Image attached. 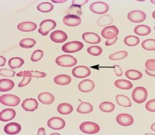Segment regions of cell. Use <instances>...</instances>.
<instances>
[{
  "instance_id": "d4e9b609",
  "label": "cell",
  "mask_w": 155,
  "mask_h": 135,
  "mask_svg": "<svg viewBox=\"0 0 155 135\" xmlns=\"http://www.w3.org/2000/svg\"><path fill=\"white\" fill-rule=\"evenodd\" d=\"M93 111V106L91 104L86 102H81L77 109V111L81 114L90 113Z\"/></svg>"
},
{
  "instance_id": "e0dca14e",
  "label": "cell",
  "mask_w": 155,
  "mask_h": 135,
  "mask_svg": "<svg viewBox=\"0 0 155 135\" xmlns=\"http://www.w3.org/2000/svg\"><path fill=\"white\" fill-rule=\"evenodd\" d=\"M21 106L27 111L33 112L38 108V103L35 99H26L22 103Z\"/></svg>"
},
{
  "instance_id": "8fae6325",
  "label": "cell",
  "mask_w": 155,
  "mask_h": 135,
  "mask_svg": "<svg viewBox=\"0 0 155 135\" xmlns=\"http://www.w3.org/2000/svg\"><path fill=\"white\" fill-rule=\"evenodd\" d=\"M48 127L54 130L62 129L65 126V122L62 119L59 117H53L47 121Z\"/></svg>"
},
{
  "instance_id": "836d02e7",
  "label": "cell",
  "mask_w": 155,
  "mask_h": 135,
  "mask_svg": "<svg viewBox=\"0 0 155 135\" xmlns=\"http://www.w3.org/2000/svg\"><path fill=\"white\" fill-rule=\"evenodd\" d=\"M124 42L128 46H135L139 44L140 39L138 37L135 36H128L124 38Z\"/></svg>"
},
{
  "instance_id": "52a82bcc",
  "label": "cell",
  "mask_w": 155,
  "mask_h": 135,
  "mask_svg": "<svg viewBox=\"0 0 155 135\" xmlns=\"http://www.w3.org/2000/svg\"><path fill=\"white\" fill-rule=\"evenodd\" d=\"M90 9L96 14H103L106 13L109 10V6L104 2H97L90 5Z\"/></svg>"
},
{
  "instance_id": "2e32d148",
  "label": "cell",
  "mask_w": 155,
  "mask_h": 135,
  "mask_svg": "<svg viewBox=\"0 0 155 135\" xmlns=\"http://www.w3.org/2000/svg\"><path fill=\"white\" fill-rule=\"evenodd\" d=\"M94 83L90 79H85L81 81L78 85L80 91L84 93H88L93 91L94 88Z\"/></svg>"
},
{
  "instance_id": "e575fe53",
  "label": "cell",
  "mask_w": 155,
  "mask_h": 135,
  "mask_svg": "<svg viewBox=\"0 0 155 135\" xmlns=\"http://www.w3.org/2000/svg\"><path fill=\"white\" fill-rule=\"evenodd\" d=\"M36 43V41L33 38H27L21 40L19 42V45L22 48L29 49L34 47Z\"/></svg>"
},
{
  "instance_id": "d6986e66",
  "label": "cell",
  "mask_w": 155,
  "mask_h": 135,
  "mask_svg": "<svg viewBox=\"0 0 155 135\" xmlns=\"http://www.w3.org/2000/svg\"><path fill=\"white\" fill-rule=\"evenodd\" d=\"M16 113L12 109H6L0 113V120L2 121H10L15 118Z\"/></svg>"
},
{
  "instance_id": "bcb514c9",
  "label": "cell",
  "mask_w": 155,
  "mask_h": 135,
  "mask_svg": "<svg viewBox=\"0 0 155 135\" xmlns=\"http://www.w3.org/2000/svg\"><path fill=\"white\" fill-rule=\"evenodd\" d=\"M114 71L118 77H120L122 75L123 71L119 65H114Z\"/></svg>"
},
{
  "instance_id": "ab89813d",
  "label": "cell",
  "mask_w": 155,
  "mask_h": 135,
  "mask_svg": "<svg viewBox=\"0 0 155 135\" xmlns=\"http://www.w3.org/2000/svg\"><path fill=\"white\" fill-rule=\"evenodd\" d=\"M44 55L43 51L40 50H36L33 52L31 57V60L33 62H37L40 60Z\"/></svg>"
},
{
  "instance_id": "60d3db41",
  "label": "cell",
  "mask_w": 155,
  "mask_h": 135,
  "mask_svg": "<svg viewBox=\"0 0 155 135\" xmlns=\"http://www.w3.org/2000/svg\"><path fill=\"white\" fill-rule=\"evenodd\" d=\"M146 69L149 71H155V60H148L145 63Z\"/></svg>"
},
{
  "instance_id": "d590c367",
  "label": "cell",
  "mask_w": 155,
  "mask_h": 135,
  "mask_svg": "<svg viewBox=\"0 0 155 135\" xmlns=\"http://www.w3.org/2000/svg\"><path fill=\"white\" fill-rule=\"evenodd\" d=\"M37 8L38 10L41 12L46 13L52 11L53 9L54 6L51 3L49 2H43L38 4Z\"/></svg>"
},
{
  "instance_id": "4dcf8cb0",
  "label": "cell",
  "mask_w": 155,
  "mask_h": 135,
  "mask_svg": "<svg viewBox=\"0 0 155 135\" xmlns=\"http://www.w3.org/2000/svg\"><path fill=\"white\" fill-rule=\"evenodd\" d=\"M25 63L24 60L20 57L12 58L8 61V65L12 69L20 68Z\"/></svg>"
},
{
  "instance_id": "8992f818",
  "label": "cell",
  "mask_w": 155,
  "mask_h": 135,
  "mask_svg": "<svg viewBox=\"0 0 155 135\" xmlns=\"http://www.w3.org/2000/svg\"><path fill=\"white\" fill-rule=\"evenodd\" d=\"M83 46V43L81 42L74 41L65 44L62 47V50L64 52L72 53L82 50Z\"/></svg>"
},
{
  "instance_id": "7402d4cb",
  "label": "cell",
  "mask_w": 155,
  "mask_h": 135,
  "mask_svg": "<svg viewBox=\"0 0 155 135\" xmlns=\"http://www.w3.org/2000/svg\"><path fill=\"white\" fill-rule=\"evenodd\" d=\"M37 25L35 23L31 22H25L18 25V28L22 32H31L35 30Z\"/></svg>"
},
{
  "instance_id": "f546056e",
  "label": "cell",
  "mask_w": 155,
  "mask_h": 135,
  "mask_svg": "<svg viewBox=\"0 0 155 135\" xmlns=\"http://www.w3.org/2000/svg\"><path fill=\"white\" fill-rule=\"evenodd\" d=\"M115 86L123 90H129L133 87V84L130 81L124 79L116 80L114 83Z\"/></svg>"
},
{
  "instance_id": "cb8c5ba5",
  "label": "cell",
  "mask_w": 155,
  "mask_h": 135,
  "mask_svg": "<svg viewBox=\"0 0 155 135\" xmlns=\"http://www.w3.org/2000/svg\"><path fill=\"white\" fill-rule=\"evenodd\" d=\"M14 83L12 80L3 79L0 80V91L7 92L14 87Z\"/></svg>"
},
{
  "instance_id": "db71d44e",
  "label": "cell",
  "mask_w": 155,
  "mask_h": 135,
  "mask_svg": "<svg viewBox=\"0 0 155 135\" xmlns=\"http://www.w3.org/2000/svg\"><path fill=\"white\" fill-rule=\"evenodd\" d=\"M150 2H151V3H152V4L155 5V0H151V1H150Z\"/></svg>"
},
{
  "instance_id": "4316f807",
  "label": "cell",
  "mask_w": 155,
  "mask_h": 135,
  "mask_svg": "<svg viewBox=\"0 0 155 135\" xmlns=\"http://www.w3.org/2000/svg\"><path fill=\"white\" fill-rule=\"evenodd\" d=\"M73 108L71 104L68 103H62L59 104L57 107V111L61 114H69L73 111Z\"/></svg>"
},
{
  "instance_id": "6da1fadb",
  "label": "cell",
  "mask_w": 155,
  "mask_h": 135,
  "mask_svg": "<svg viewBox=\"0 0 155 135\" xmlns=\"http://www.w3.org/2000/svg\"><path fill=\"white\" fill-rule=\"evenodd\" d=\"M132 97L133 100L137 103H143L147 99V91L142 87H136L133 91Z\"/></svg>"
},
{
  "instance_id": "816d5d0a",
  "label": "cell",
  "mask_w": 155,
  "mask_h": 135,
  "mask_svg": "<svg viewBox=\"0 0 155 135\" xmlns=\"http://www.w3.org/2000/svg\"><path fill=\"white\" fill-rule=\"evenodd\" d=\"M150 128H151V130H153V131H155V122L151 125V127H150Z\"/></svg>"
},
{
  "instance_id": "d6a6232c",
  "label": "cell",
  "mask_w": 155,
  "mask_h": 135,
  "mask_svg": "<svg viewBox=\"0 0 155 135\" xmlns=\"http://www.w3.org/2000/svg\"><path fill=\"white\" fill-rule=\"evenodd\" d=\"M99 108L104 112L110 113L114 110L115 105L110 102H104L100 104Z\"/></svg>"
},
{
  "instance_id": "7c38bea8",
  "label": "cell",
  "mask_w": 155,
  "mask_h": 135,
  "mask_svg": "<svg viewBox=\"0 0 155 135\" xmlns=\"http://www.w3.org/2000/svg\"><path fill=\"white\" fill-rule=\"evenodd\" d=\"M116 121L121 126L128 127L133 124L134 119L130 114H120L116 117Z\"/></svg>"
},
{
  "instance_id": "ac0fdd59",
  "label": "cell",
  "mask_w": 155,
  "mask_h": 135,
  "mask_svg": "<svg viewBox=\"0 0 155 135\" xmlns=\"http://www.w3.org/2000/svg\"><path fill=\"white\" fill-rule=\"evenodd\" d=\"M4 131L8 135H16L21 130V126L16 122H11L7 124L4 128Z\"/></svg>"
},
{
  "instance_id": "4fadbf2b",
  "label": "cell",
  "mask_w": 155,
  "mask_h": 135,
  "mask_svg": "<svg viewBox=\"0 0 155 135\" xmlns=\"http://www.w3.org/2000/svg\"><path fill=\"white\" fill-rule=\"evenodd\" d=\"M64 24L69 26H77L80 25L81 22V18L76 15H66L64 17L63 19Z\"/></svg>"
},
{
  "instance_id": "ffe728a7",
  "label": "cell",
  "mask_w": 155,
  "mask_h": 135,
  "mask_svg": "<svg viewBox=\"0 0 155 135\" xmlns=\"http://www.w3.org/2000/svg\"><path fill=\"white\" fill-rule=\"evenodd\" d=\"M18 77H37V78H42L46 77V74L44 72L38 71H21L17 73Z\"/></svg>"
},
{
  "instance_id": "1f68e13d",
  "label": "cell",
  "mask_w": 155,
  "mask_h": 135,
  "mask_svg": "<svg viewBox=\"0 0 155 135\" xmlns=\"http://www.w3.org/2000/svg\"><path fill=\"white\" fill-rule=\"evenodd\" d=\"M125 76L128 79L132 80H137L142 77V74L136 70H129L125 72Z\"/></svg>"
},
{
  "instance_id": "9a60e30c",
  "label": "cell",
  "mask_w": 155,
  "mask_h": 135,
  "mask_svg": "<svg viewBox=\"0 0 155 135\" xmlns=\"http://www.w3.org/2000/svg\"><path fill=\"white\" fill-rule=\"evenodd\" d=\"M82 38L86 42L91 44H97L101 42V38L97 34L93 32H87L82 35Z\"/></svg>"
},
{
  "instance_id": "f6af8a7d",
  "label": "cell",
  "mask_w": 155,
  "mask_h": 135,
  "mask_svg": "<svg viewBox=\"0 0 155 135\" xmlns=\"http://www.w3.org/2000/svg\"><path fill=\"white\" fill-rule=\"evenodd\" d=\"M31 80V77H24L23 80L19 84V87H23L25 86L30 83Z\"/></svg>"
},
{
  "instance_id": "484cf974",
  "label": "cell",
  "mask_w": 155,
  "mask_h": 135,
  "mask_svg": "<svg viewBox=\"0 0 155 135\" xmlns=\"http://www.w3.org/2000/svg\"><path fill=\"white\" fill-rule=\"evenodd\" d=\"M114 18L112 16L105 15L100 17L97 20V24L99 26H105L111 25L113 23Z\"/></svg>"
},
{
  "instance_id": "f35d334b",
  "label": "cell",
  "mask_w": 155,
  "mask_h": 135,
  "mask_svg": "<svg viewBox=\"0 0 155 135\" xmlns=\"http://www.w3.org/2000/svg\"><path fill=\"white\" fill-rule=\"evenodd\" d=\"M87 51L93 56H99L103 52L102 48L98 46H92L88 47Z\"/></svg>"
},
{
  "instance_id": "7a4b0ae2",
  "label": "cell",
  "mask_w": 155,
  "mask_h": 135,
  "mask_svg": "<svg viewBox=\"0 0 155 135\" xmlns=\"http://www.w3.org/2000/svg\"><path fill=\"white\" fill-rule=\"evenodd\" d=\"M77 60L71 55L64 54L58 56L56 59V63L63 67H72L77 64Z\"/></svg>"
},
{
  "instance_id": "11a10c76",
  "label": "cell",
  "mask_w": 155,
  "mask_h": 135,
  "mask_svg": "<svg viewBox=\"0 0 155 135\" xmlns=\"http://www.w3.org/2000/svg\"><path fill=\"white\" fill-rule=\"evenodd\" d=\"M154 29H155V27H154Z\"/></svg>"
},
{
  "instance_id": "277c9868",
  "label": "cell",
  "mask_w": 155,
  "mask_h": 135,
  "mask_svg": "<svg viewBox=\"0 0 155 135\" xmlns=\"http://www.w3.org/2000/svg\"><path fill=\"white\" fill-rule=\"evenodd\" d=\"M56 26L55 21L51 19L44 20L40 24L38 32L43 36H46L51 30L54 29Z\"/></svg>"
},
{
  "instance_id": "b9f144b4",
  "label": "cell",
  "mask_w": 155,
  "mask_h": 135,
  "mask_svg": "<svg viewBox=\"0 0 155 135\" xmlns=\"http://www.w3.org/2000/svg\"><path fill=\"white\" fill-rule=\"evenodd\" d=\"M15 72L11 70L2 69L0 70V74L2 76L6 77H12L15 76Z\"/></svg>"
},
{
  "instance_id": "ba28073f",
  "label": "cell",
  "mask_w": 155,
  "mask_h": 135,
  "mask_svg": "<svg viewBox=\"0 0 155 135\" xmlns=\"http://www.w3.org/2000/svg\"><path fill=\"white\" fill-rule=\"evenodd\" d=\"M146 17L145 12L140 10L132 11L128 14V18L133 23H141L145 20Z\"/></svg>"
},
{
  "instance_id": "9c48e42d",
  "label": "cell",
  "mask_w": 155,
  "mask_h": 135,
  "mask_svg": "<svg viewBox=\"0 0 155 135\" xmlns=\"http://www.w3.org/2000/svg\"><path fill=\"white\" fill-rule=\"evenodd\" d=\"M119 33V30L116 26H109L104 28L102 30L101 35L104 38L107 40H112L117 37Z\"/></svg>"
},
{
  "instance_id": "8d00e7d4",
  "label": "cell",
  "mask_w": 155,
  "mask_h": 135,
  "mask_svg": "<svg viewBox=\"0 0 155 135\" xmlns=\"http://www.w3.org/2000/svg\"><path fill=\"white\" fill-rule=\"evenodd\" d=\"M142 48L147 51H155V40L148 39L143 41L141 44Z\"/></svg>"
},
{
  "instance_id": "3957f363",
  "label": "cell",
  "mask_w": 155,
  "mask_h": 135,
  "mask_svg": "<svg viewBox=\"0 0 155 135\" xmlns=\"http://www.w3.org/2000/svg\"><path fill=\"white\" fill-rule=\"evenodd\" d=\"M80 129L86 134H94L100 131V128L97 124L94 122L87 121L81 124Z\"/></svg>"
},
{
  "instance_id": "f1b7e54d",
  "label": "cell",
  "mask_w": 155,
  "mask_h": 135,
  "mask_svg": "<svg viewBox=\"0 0 155 135\" xmlns=\"http://www.w3.org/2000/svg\"><path fill=\"white\" fill-rule=\"evenodd\" d=\"M134 32L137 35L140 36H146L149 35L151 32V29L149 27L145 25H140L137 26L135 29Z\"/></svg>"
},
{
  "instance_id": "ee69618b",
  "label": "cell",
  "mask_w": 155,
  "mask_h": 135,
  "mask_svg": "<svg viewBox=\"0 0 155 135\" xmlns=\"http://www.w3.org/2000/svg\"><path fill=\"white\" fill-rule=\"evenodd\" d=\"M88 2V0H73L72 1V6L73 7H82L86 4Z\"/></svg>"
},
{
  "instance_id": "603a6c76",
  "label": "cell",
  "mask_w": 155,
  "mask_h": 135,
  "mask_svg": "<svg viewBox=\"0 0 155 135\" xmlns=\"http://www.w3.org/2000/svg\"><path fill=\"white\" fill-rule=\"evenodd\" d=\"M54 83L60 85H67L69 84L71 81V78L70 76L64 74L58 75L54 79Z\"/></svg>"
},
{
  "instance_id": "681fc988",
  "label": "cell",
  "mask_w": 155,
  "mask_h": 135,
  "mask_svg": "<svg viewBox=\"0 0 155 135\" xmlns=\"http://www.w3.org/2000/svg\"><path fill=\"white\" fill-rule=\"evenodd\" d=\"M45 130L44 128H40L38 129V135H45Z\"/></svg>"
},
{
  "instance_id": "c3c4849f",
  "label": "cell",
  "mask_w": 155,
  "mask_h": 135,
  "mask_svg": "<svg viewBox=\"0 0 155 135\" xmlns=\"http://www.w3.org/2000/svg\"><path fill=\"white\" fill-rule=\"evenodd\" d=\"M0 61H1L0 66H1V67H3L6 64V59L3 56H0Z\"/></svg>"
},
{
  "instance_id": "7bdbcfd3",
  "label": "cell",
  "mask_w": 155,
  "mask_h": 135,
  "mask_svg": "<svg viewBox=\"0 0 155 135\" xmlns=\"http://www.w3.org/2000/svg\"><path fill=\"white\" fill-rule=\"evenodd\" d=\"M146 109L148 111L155 112V100L148 101L146 104Z\"/></svg>"
},
{
  "instance_id": "83f0119b",
  "label": "cell",
  "mask_w": 155,
  "mask_h": 135,
  "mask_svg": "<svg viewBox=\"0 0 155 135\" xmlns=\"http://www.w3.org/2000/svg\"><path fill=\"white\" fill-rule=\"evenodd\" d=\"M116 100L117 103L120 106L124 107L131 106L132 104L130 100L128 97L124 95H118L116 96Z\"/></svg>"
},
{
  "instance_id": "30bf717a",
  "label": "cell",
  "mask_w": 155,
  "mask_h": 135,
  "mask_svg": "<svg viewBox=\"0 0 155 135\" xmlns=\"http://www.w3.org/2000/svg\"><path fill=\"white\" fill-rule=\"evenodd\" d=\"M72 73L73 76L77 78H85L91 74V70L86 66H78L73 69Z\"/></svg>"
},
{
  "instance_id": "7dc6e473",
  "label": "cell",
  "mask_w": 155,
  "mask_h": 135,
  "mask_svg": "<svg viewBox=\"0 0 155 135\" xmlns=\"http://www.w3.org/2000/svg\"><path fill=\"white\" fill-rule=\"evenodd\" d=\"M118 40V37L112 39V40H107L106 41L105 45L106 46H110L115 43L117 40Z\"/></svg>"
},
{
  "instance_id": "44dd1931",
  "label": "cell",
  "mask_w": 155,
  "mask_h": 135,
  "mask_svg": "<svg viewBox=\"0 0 155 135\" xmlns=\"http://www.w3.org/2000/svg\"><path fill=\"white\" fill-rule=\"evenodd\" d=\"M39 101L44 104L49 105L52 104L54 100V96L48 92L41 93L38 96Z\"/></svg>"
},
{
  "instance_id": "74e56055",
  "label": "cell",
  "mask_w": 155,
  "mask_h": 135,
  "mask_svg": "<svg viewBox=\"0 0 155 135\" xmlns=\"http://www.w3.org/2000/svg\"><path fill=\"white\" fill-rule=\"evenodd\" d=\"M128 53L125 51H121L112 54L109 56V59L111 60L117 61L125 58L128 56Z\"/></svg>"
},
{
  "instance_id": "f907efd6",
  "label": "cell",
  "mask_w": 155,
  "mask_h": 135,
  "mask_svg": "<svg viewBox=\"0 0 155 135\" xmlns=\"http://www.w3.org/2000/svg\"><path fill=\"white\" fill-rule=\"evenodd\" d=\"M145 71H146V73H147V75H148L149 76H151V77H155V71H149L146 69Z\"/></svg>"
},
{
  "instance_id": "f5cc1de1",
  "label": "cell",
  "mask_w": 155,
  "mask_h": 135,
  "mask_svg": "<svg viewBox=\"0 0 155 135\" xmlns=\"http://www.w3.org/2000/svg\"><path fill=\"white\" fill-rule=\"evenodd\" d=\"M152 17H153V18L155 19V11L153 12V13H152Z\"/></svg>"
},
{
  "instance_id": "5bb4252c",
  "label": "cell",
  "mask_w": 155,
  "mask_h": 135,
  "mask_svg": "<svg viewBox=\"0 0 155 135\" xmlns=\"http://www.w3.org/2000/svg\"><path fill=\"white\" fill-rule=\"evenodd\" d=\"M50 38L51 41L57 43L64 42L68 38V35L61 30H56L51 34Z\"/></svg>"
},
{
  "instance_id": "5b68a950",
  "label": "cell",
  "mask_w": 155,
  "mask_h": 135,
  "mask_svg": "<svg viewBox=\"0 0 155 135\" xmlns=\"http://www.w3.org/2000/svg\"><path fill=\"white\" fill-rule=\"evenodd\" d=\"M2 104L8 106H16L18 105L20 99L15 95L5 94L0 97Z\"/></svg>"
}]
</instances>
